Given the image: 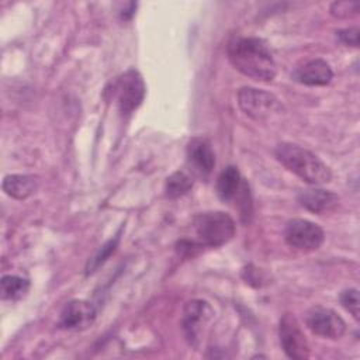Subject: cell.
<instances>
[{
  "label": "cell",
  "instance_id": "cell-9",
  "mask_svg": "<svg viewBox=\"0 0 360 360\" xmlns=\"http://www.w3.org/2000/svg\"><path fill=\"white\" fill-rule=\"evenodd\" d=\"M186 153H187V163L195 174L201 177H207L212 172L215 166V153L208 139L201 136L193 138L187 143Z\"/></svg>",
  "mask_w": 360,
  "mask_h": 360
},
{
  "label": "cell",
  "instance_id": "cell-18",
  "mask_svg": "<svg viewBox=\"0 0 360 360\" xmlns=\"http://www.w3.org/2000/svg\"><path fill=\"white\" fill-rule=\"evenodd\" d=\"M118 239H120V238L117 236V238L110 239L108 242H105V243L100 248V250L89 260L87 267H86V273H87V274L96 271V270L110 257V255L115 250V248H117V245H118Z\"/></svg>",
  "mask_w": 360,
  "mask_h": 360
},
{
  "label": "cell",
  "instance_id": "cell-21",
  "mask_svg": "<svg viewBox=\"0 0 360 360\" xmlns=\"http://www.w3.org/2000/svg\"><path fill=\"white\" fill-rule=\"evenodd\" d=\"M336 37L345 44L352 46H359V30L357 28H346L336 31Z\"/></svg>",
  "mask_w": 360,
  "mask_h": 360
},
{
  "label": "cell",
  "instance_id": "cell-6",
  "mask_svg": "<svg viewBox=\"0 0 360 360\" xmlns=\"http://www.w3.org/2000/svg\"><path fill=\"white\" fill-rule=\"evenodd\" d=\"M284 238L287 243L298 250L311 252L316 250L323 242V231L308 219L295 218L287 222L284 229Z\"/></svg>",
  "mask_w": 360,
  "mask_h": 360
},
{
  "label": "cell",
  "instance_id": "cell-19",
  "mask_svg": "<svg viewBox=\"0 0 360 360\" xmlns=\"http://www.w3.org/2000/svg\"><path fill=\"white\" fill-rule=\"evenodd\" d=\"M360 4L357 1H335L330 6L332 15L338 18H350L359 14Z\"/></svg>",
  "mask_w": 360,
  "mask_h": 360
},
{
  "label": "cell",
  "instance_id": "cell-1",
  "mask_svg": "<svg viewBox=\"0 0 360 360\" xmlns=\"http://www.w3.org/2000/svg\"><path fill=\"white\" fill-rule=\"evenodd\" d=\"M231 63L245 76L257 82H270L276 76V63L267 44L260 38L239 37L229 42Z\"/></svg>",
  "mask_w": 360,
  "mask_h": 360
},
{
  "label": "cell",
  "instance_id": "cell-2",
  "mask_svg": "<svg viewBox=\"0 0 360 360\" xmlns=\"http://www.w3.org/2000/svg\"><path fill=\"white\" fill-rule=\"evenodd\" d=\"M274 155L283 166L309 184H323L332 179L330 169L305 148L284 142L277 145Z\"/></svg>",
  "mask_w": 360,
  "mask_h": 360
},
{
  "label": "cell",
  "instance_id": "cell-15",
  "mask_svg": "<svg viewBox=\"0 0 360 360\" xmlns=\"http://www.w3.org/2000/svg\"><path fill=\"white\" fill-rule=\"evenodd\" d=\"M243 183L245 180L240 177L239 170L235 166H228L217 179V193L222 201L235 200Z\"/></svg>",
  "mask_w": 360,
  "mask_h": 360
},
{
  "label": "cell",
  "instance_id": "cell-14",
  "mask_svg": "<svg viewBox=\"0 0 360 360\" xmlns=\"http://www.w3.org/2000/svg\"><path fill=\"white\" fill-rule=\"evenodd\" d=\"M38 180L31 174H8L3 180V190L15 200H24L35 193Z\"/></svg>",
  "mask_w": 360,
  "mask_h": 360
},
{
  "label": "cell",
  "instance_id": "cell-16",
  "mask_svg": "<svg viewBox=\"0 0 360 360\" xmlns=\"http://www.w3.org/2000/svg\"><path fill=\"white\" fill-rule=\"evenodd\" d=\"M30 288V281L15 274H7L1 277L0 292L3 300L15 301L22 298Z\"/></svg>",
  "mask_w": 360,
  "mask_h": 360
},
{
  "label": "cell",
  "instance_id": "cell-17",
  "mask_svg": "<svg viewBox=\"0 0 360 360\" xmlns=\"http://www.w3.org/2000/svg\"><path fill=\"white\" fill-rule=\"evenodd\" d=\"M193 187V179L184 172H174L166 180L165 191L169 198H179Z\"/></svg>",
  "mask_w": 360,
  "mask_h": 360
},
{
  "label": "cell",
  "instance_id": "cell-7",
  "mask_svg": "<svg viewBox=\"0 0 360 360\" xmlns=\"http://www.w3.org/2000/svg\"><path fill=\"white\" fill-rule=\"evenodd\" d=\"M278 336L283 350L290 359L304 360L309 356L308 340L294 315L284 314L278 325Z\"/></svg>",
  "mask_w": 360,
  "mask_h": 360
},
{
  "label": "cell",
  "instance_id": "cell-10",
  "mask_svg": "<svg viewBox=\"0 0 360 360\" xmlns=\"http://www.w3.org/2000/svg\"><path fill=\"white\" fill-rule=\"evenodd\" d=\"M211 315H212V311L210 305L202 300H191L186 304L183 311L181 325H183L184 335L191 345L197 343L201 328L207 323Z\"/></svg>",
  "mask_w": 360,
  "mask_h": 360
},
{
  "label": "cell",
  "instance_id": "cell-4",
  "mask_svg": "<svg viewBox=\"0 0 360 360\" xmlns=\"http://www.w3.org/2000/svg\"><path fill=\"white\" fill-rule=\"evenodd\" d=\"M112 94L121 112L129 114L136 110L145 98V83L141 75L134 69L121 75L112 84Z\"/></svg>",
  "mask_w": 360,
  "mask_h": 360
},
{
  "label": "cell",
  "instance_id": "cell-11",
  "mask_svg": "<svg viewBox=\"0 0 360 360\" xmlns=\"http://www.w3.org/2000/svg\"><path fill=\"white\" fill-rule=\"evenodd\" d=\"M96 318V308L91 302L84 300L69 301L59 318V326L63 329H84L93 323Z\"/></svg>",
  "mask_w": 360,
  "mask_h": 360
},
{
  "label": "cell",
  "instance_id": "cell-8",
  "mask_svg": "<svg viewBox=\"0 0 360 360\" xmlns=\"http://www.w3.org/2000/svg\"><path fill=\"white\" fill-rule=\"evenodd\" d=\"M307 326L322 338L339 339L346 332L345 321L330 308L314 307L307 312Z\"/></svg>",
  "mask_w": 360,
  "mask_h": 360
},
{
  "label": "cell",
  "instance_id": "cell-5",
  "mask_svg": "<svg viewBox=\"0 0 360 360\" xmlns=\"http://www.w3.org/2000/svg\"><path fill=\"white\" fill-rule=\"evenodd\" d=\"M238 103L243 112L256 121H264L281 111V104L271 93L253 87H242L238 93Z\"/></svg>",
  "mask_w": 360,
  "mask_h": 360
},
{
  "label": "cell",
  "instance_id": "cell-3",
  "mask_svg": "<svg viewBox=\"0 0 360 360\" xmlns=\"http://www.w3.org/2000/svg\"><path fill=\"white\" fill-rule=\"evenodd\" d=\"M193 228L201 246H222L235 235L233 219L221 211H210L195 215Z\"/></svg>",
  "mask_w": 360,
  "mask_h": 360
},
{
  "label": "cell",
  "instance_id": "cell-20",
  "mask_svg": "<svg viewBox=\"0 0 360 360\" xmlns=\"http://www.w3.org/2000/svg\"><path fill=\"white\" fill-rule=\"evenodd\" d=\"M340 304L343 305V308L346 311H349L356 319H359V291L356 288H349V290H345L340 297Z\"/></svg>",
  "mask_w": 360,
  "mask_h": 360
},
{
  "label": "cell",
  "instance_id": "cell-12",
  "mask_svg": "<svg viewBox=\"0 0 360 360\" xmlns=\"http://www.w3.org/2000/svg\"><path fill=\"white\" fill-rule=\"evenodd\" d=\"M332 76L330 66L322 59H312L292 73L295 82L307 86H326L332 80Z\"/></svg>",
  "mask_w": 360,
  "mask_h": 360
},
{
  "label": "cell",
  "instance_id": "cell-13",
  "mask_svg": "<svg viewBox=\"0 0 360 360\" xmlns=\"http://www.w3.org/2000/svg\"><path fill=\"white\" fill-rule=\"evenodd\" d=\"M298 202L311 212L325 214L338 207L339 197L329 190L308 188L298 194Z\"/></svg>",
  "mask_w": 360,
  "mask_h": 360
}]
</instances>
